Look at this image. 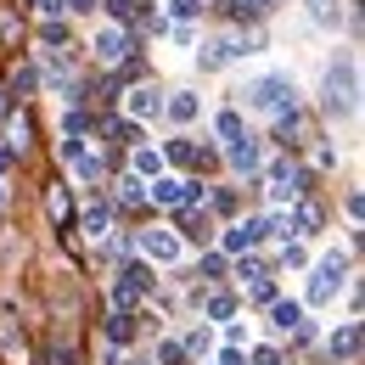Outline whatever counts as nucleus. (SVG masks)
I'll return each mask as SVG.
<instances>
[{"label": "nucleus", "instance_id": "nucleus-24", "mask_svg": "<svg viewBox=\"0 0 365 365\" xmlns=\"http://www.w3.org/2000/svg\"><path fill=\"white\" fill-rule=\"evenodd\" d=\"M107 11H113L118 23H130V17H135V11H140V0H107Z\"/></svg>", "mask_w": 365, "mask_h": 365}, {"label": "nucleus", "instance_id": "nucleus-29", "mask_svg": "<svg viewBox=\"0 0 365 365\" xmlns=\"http://www.w3.org/2000/svg\"><path fill=\"white\" fill-rule=\"evenodd\" d=\"M79 130H91V118H85V113H68V118H62V135H79Z\"/></svg>", "mask_w": 365, "mask_h": 365}, {"label": "nucleus", "instance_id": "nucleus-22", "mask_svg": "<svg viewBox=\"0 0 365 365\" xmlns=\"http://www.w3.org/2000/svg\"><path fill=\"white\" fill-rule=\"evenodd\" d=\"M46 208H51V220H68V197H62V185H51V191H46Z\"/></svg>", "mask_w": 365, "mask_h": 365}, {"label": "nucleus", "instance_id": "nucleus-17", "mask_svg": "<svg viewBox=\"0 0 365 365\" xmlns=\"http://www.w3.org/2000/svg\"><path fill=\"white\" fill-rule=\"evenodd\" d=\"M118 202H146V180H140V175H124V180H118Z\"/></svg>", "mask_w": 365, "mask_h": 365}, {"label": "nucleus", "instance_id": "nucleus-37", "mask_svg": "<svg viewBox=\"0 0 365 365\" xmlns=\"http://www.w3.org/2000/svg\"><path fill=\"white\" fill-rule=\"evenodd\" d=\"M34 6H40L46 17H62V0H34Z\"/></svg>", "mask_w": 365, "mask_h": 365}, {"label": "nucleus", "instance_id": "nucleus-34", "mask_svg": "<svg viewBox=\"0 0 365 365\" xmlns=\"http://www.w3.org/2000/svg\"><path fill=\"white\" fill-rule=\"evenodd\" d=\"M253 365H281V354H275V349H259V354H253Z\"/></svg>", "mask_w": 365, "mask_h": 365}, {"label": "nucleus", "instance_id": "nucleus-21", "mask_svg": "<svg viewBox=\"0 0 365 365\" xmlns=\"http://www.w3.org/2000/svg\"><path fill=\"white\" fill-rule=\"evenodd\" d=\"M230 309H236V298H230V292H214V298H208V320H225Z\"/></svg>", "mask_w": 365, "mask_h": 365}, {"label": "nucleus", "instance_id": "nucleus-2", "mask_svg": "<svg viewBox=\"0 0 365 365\" xmlns=\"http://www.w3.org/2000/svg\"><path fill=\"white\" fill-rule=\"evenodd\" d=\"M242 96H247V107H259V113H292L298 85H292V79H281V73H270V79H253Z\"/></svg>", "mask_w": 365, "mask_h": 365}, {"label": "nucleus", "instance_id": "nucleus-16", "mask_svg": "<svg viewBox=\"0 0 365 365\" xmlns=\"http://www.w3.org/2000/svg\"><path fill=\"white\" fill-rule=\"evenodd\" d=\"M107 135L118 140V146H135V140H140V124H135V118H118V124H107Z\"/></svg>", "mask_w": 365, "mask_h": 365}, {"label": "nucleus", "instance_id": "nucleus-10", "mask_svg": "<svg viewBox=\"0 0 365 365\" xmlns=\"http://www.w3.org/2000/svg\"><path fill=\"white\" fill-rule=\"evenodd\" d=\"M331 354H337V360H354V354H360V326L331 331Z\"/></svg>", "mask_w": 365, "mask_h": 365}, {"label": "nucleus", "instance_id": "nucleus-18", "mask_svg": "<svg viewBox=\"0 0 365 365\" xmlns=\"http://www.w3.org/2000/svg\"><path fill=\"white\" fill-rule=\"evenodd\" d=\"M309 17L320 29H337V0H309Z\"/></svg>", "mask_w": 365, "mask_h": 365}, {"label": "nucleus", "instance_id": "nucleus-5", "mask_svg": "<svg viewBox=\"0 0 365 365\" xmlns=\"http://www.w3.org/2000/svg\"><path fill=\"white\" fill-rule=\"evenodd\" d=\"M259 163H264V146L259 140H247V135L230 140V169L236 175H259Z\"/></svg>", "mask_w": 365, "mask_h": 365}, {"label": "nucleus", "instance_id": "nucleus-28", "mask_svg": "<svg viewBox=\"0 0 365 365\" xmlns=\"http://www.w3.org/2000/svg\"><path fill=\"white\" fill-rule=\"evenodd\" d=\"M158 360H163V365H185V349H180V343H163Z\"/></svg>", "mask_w": 365, "mask_h": 365}, {"label": "nucleus", "instance_id": "nucleus-3", "mask_svg": "<svg viewBox=\"0 0 365 365\" xmlns=\"http://www.w3.org/2000/svg\"><path fill=\"white\" fill-rule=\"evenodd\" d=\"M343 281H349V259H343V253H326L320 270H315V287H309V304H326Z\"/></svg>", "mask_w": 365, "mask_h": 365}, {"label": "nucleus", "instance_id": "nucleus-7", "mask_svg": "<svg viewBox=\"0 0 365 365\" xmlns=\"http://www.w3.org/2000/svg\"><path fill=\"white\" fill-rule=\"evenodd\" d=\"M146 202H163V208H180L185 202V180H158L146 191Z\"/></svg>", "mask_w": 365, "mask_h": 365}, {"label": "nucleus", "instance_id": "nucleus-1", "mask_svg": "<svg viewBox=\"0 0 365 365\" xmlns=\"http://www.w3.org/2000/svg\"><path fill=\"white\" fill-rule=\"evenodd\" d=\"M354 107H360V73H354V56H343L320 79V113L326 118H349Z\"/></svg>", "mask_w": 365, "mask_h": 365}, {"label": "nucleus", "instance_id": "nucleus-27", "mask_svg": "<svg viewBox=\"0 0 365 365\" xmlns=\"http://www.w3.org/2000/svg\"><path fill=\"white\" fill-rule=\"evenodd\" d=\"M220 135H225V140L242 135V118H236V113H220Z\"/></svg>", "mask_w": 365, "mask_h": 365}, {"label": "nucleus", "instance_id": "nucleus-23", "mask_svg": "<svg viewBox=\"0 0 365 365\" xmlns=\"http://www.w3.org/2000/svg\"><path fill=\"white\" fill-rule=\"evenodd\" d=\"M113 304H118V309H135V304H140V292H135V287H124V281H118V287H113Z\"/></svg>", "mask_w": 365, "mask_h": 365}, {"label": "nucleus", "instance_id": "nucleus-33", "mask_svg": "<svg viewBox=\"0 0 365 365\" xmlns=\"http://www.w3.org/2000/svg\"><path fill=\"white\" fill-rule=\"evenodd\" d=\"M253 304H275V287H270V281H253Z\"/></svg>", "mask_w": 365, "mask_h": 365}, {"label": "nucleus", "instance_id": "nucleus-20", "mask_svg": "<svg viewBox=\"0 0 365 365\" xmlns=\"http://www.w3.org/2000/svg\"><path fill=\"white\" fill-rule=\"evenodd\" d=\"M158 169H163V158H158L152 146H140L135 152V175H158Z\"/></svg>", "mask_w": 365, "mask_h": 365}, {"label": "nucleus", "instance_id": "nucleus-12", "mask_svg": "<svg viewBox=\"0 0 365 365\" xmlns=\"http://www.w3.org/2000/svg\"><path fill=\"white\" fill-rule=\"evenodd\" d=\"M101 331H107V343H130V337H135V320L124 315V309H113V315H107V326H101Z\"/></svg>", "mask_w": 365, "mask_h": 365}, {"label": "nucleus", "instance_id": "nucleus-8", "mask_svg": "<svg viewBox=\"0 0 365 365\" xmlns=\"http://www.w3.org/2000/svg\"><path fill=\"white\" fill-rule=\"evenodd\" d=\"M298 320H304V304H287V298H275V304H270V326H275V331H292Z\"/></svg>", "mask_w": 365, "mask_h": 365}, {"label": "nucleus", "instance_id": "nucleus-14", "mask_svg": "<svg viewBox=\"0 0 365 365\" xmlns=\"http://www.w3.org/2000/svg\"><path fill=\"white\" fill-rule=\"evenodd\" d=\"M275 0H225V17H264Z\"/></svg>", "mask_w": 365, "mask_h": 365}, {"label": "nucleus", "instance_id": "nucleus-26", "mask_svg": "<svg viewBox=\"0 0 365 365\" xmlns=\"http://www.w3.org/2000/svg\"><path fill=\"white\" fill-rule=\"evenodd\" d=\"M236 275H242V281H264V264H259V259H242Z\"/></svg>", "mask_w": 365, "mask_h": 365}, {"label": "nucleus", "instance_id": "nucleus-36", "mask_svg": "<svg viewBox=\"0 0 365 365\" xmlns=\"http://www.w3.org/2000/svg\"><path fill=\"white\" fill-rule=\"evenodd\" d=\"M62 11H96V0H62Z\"/></svg>", "mask_w": 365, "mask_h": 365}, {"label": "nucleus", "instance_id": "nucleus-39", "mask_svg": "<svg viewBox=\"0 0 365 365\" xmlns=\"http://www.w3.org/2000/svg\"><path fill=\"white\" fill-rule=\"evenodd\" d=\"M0 202H6V191H0Z\"/></svg>", "mask_w": 365, "mask_h": 365}, {"label": "nucleus", "instance_id": "nucleus-35", "mask_svg": "<svg viewBox=\"0 0 365 365\" xmlns=\"http://www.w3.org/2000/svg\"><path fill=\"white\" fill-rule=\"evenodd\" d=\"M220 365H247V360H242V349H236V343H230L225 354H220Z\"/></svg>", "mask_w": 365, "mask_h": 365}, {"label": "nucleus", "instance_id": "nucleus-11", "mask_svg": "<svg viewBox=\"0 0 365 365\" xmlns=\"http://www.w3.org/2000/svg\"><path fill=\"white\" fill-rule=\"evenodd\" d=\"M158 107H163V96L152 91V85H140V91H130V113H135V118H152Z\"/></svg>", "mask_w": 365, "mask_h": 365}, {"label": "nucleus", "instance_id": "nucleus-38", "mask_svg": "<svg viewBox=\"0 0 365 365\" xmlns=\"http://www.w3.org/2000/svg\"><path fill=\"white\" fill-rule=\"evenodd\" d=\"M51 365H73V354H62V349H51Z\"/></svg>", "mask_w": 365, "mask_h": 365}, {"label": "nucleus", "instance_id": "nucleus-30", "mask_svg": "<svg viewBox=\"0 0 365 365\" xmlns=\"http://www.w3.org/2000/svg\"><path fill=\"white\" fill-rule=\"evenodd\" d=\"M169 11H175V17H197V11H202V0H169Z\"/></svg>", "mask_w": 365, "mask_h": 365}, {"label": "nucleus", "instance_id": "nucleus-9", "mask_svg": "<svg viewBox=\"0 0 365 365\" xmlns=\"http://www.w3.org/2000/svg\"><path fill=\"white\" fill-rule=\"evenodd\" d=\"M275 140L304 146V118H298V113H275Z\"/></svg>", "mask_w": 365, "mask_h": 365}, {"label": "nucleus", "instance_id": "nucleus-31", "mask_svg": "<svg viewBox=\"0 0 365 365\" xmlns=\"http://www.w3.org/2000/svg\"><path fill=\"white\" fill-rule=\"evenodd\" d=\"M169 158H175V163H191L197 152H191V140H169Z\"/></svg>", "mask_w": 365, "mask_h": 365}, {"label": "nucleus", "instance_id": "nucleus-15", "mask_svg": "<svg viewBox=\"0 0 365 365\" xmlns=\"http://www.w3.org/2000/svg\"><path fill=\"white\" fill-rule=\"evenodd\" d=\"M163 107H169L175 124H191V118H197V96H175V101H163Z\"/></svg>", "mask_w": 365, "mask_h": 365}, {"label": "nucleus", "instance_id": "nucleus-13", "mask_svg": "<svg viewBox=\"0 0 365 365\" xmlns=\"http://www.w3.org/2000/svg\"><path fill=\"white\" fill-rule=\"evenodd\" d=\"M107 225H113V208H107V202H91V208H85V230H91V236H107Z\"/></svg>", "mask_w": 365, "mask_h": 365}, {"label": "nucleus", "instance_id": "nucleus-4", "mask_svg": "<svg viewBox=\"0 0 365 365\" xmlns=\"http://www.w3.org/2000/svg\"><path fill=\"white\" fill-rule=\"evenodd\" d=\"M140 253H146L152 264H175V259H180V236H175V230H140Z\"/></svg>", "mask_w": 365, "mask_h": 365}, {"label": "nucleus", "instance_id": "nucleus-25", "mask_svg": "<svg viewBox=\"0 0 365 365\" xmlns=\"http://www.w3.org/2000/svg\"><path fill=\"white\" fill-rule=\"evenodd\" d=\"M6 135H11V152H23V146H29V118H11Z\"/></svg>", "mask_w": 365, "mask_h": 365}, {"label": "nucleus", "instance_id": "nucleus-19", "mask_svg": "<svg viewBox=\"0 0 365 365\" xmlns=\"http://www.w3.org/2000/svg\"><path fill=\"white\" fill-rule=\"evenodd\" d=\"M124 287L146 292V287H152V270H146V264H124Z\"/></svg>", "mask_w": 365, "mask_h": 365}, {"label": "nucleus", "instance_id": "nucleus-6", "mask_svg": "<svg viewBox=\"0 0 365 365\" xmlns=\"http://www.w3.org/2000/svg\"><path fill=\"white\" fill-rule=\"evenodd\" d=\"M96 56H101L107 68L124 62V56H130V34H124V29H101V34H96Z\"/></svg>", "mask_w": 365, "mask_h": 365}, {"label": "nucleus", "instance_id": "nucleus-32", "mask_svg": "<svg viewBox=\"0 0 365 365\" xmlns=\"http://www.w3.org/2000/svg\"><path fill=\"white\" fill-rule=\"evenodd\" d=\"M287 264H292V270H304V264H309V253H304L298 242H287Z\"/></svg>", "mask_w": 365, "mask_h": 365}]
</instances>
